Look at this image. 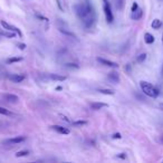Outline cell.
<instances>
[{"label":"cell","mask_w":163,"mask_h":163,"mask_svg":"<svg viewBox=\"0 0 163 163\" xmlns=\"http://www.w3.org/2000/svg\"><path fill=\"white\" fill-rule=\"evenodd\" d=\"M75 12L78 16V18L82 20L85 28L90 29L93 27V25L96 20L95 11L90 2H78L74 6Z\"/></svg>","instance_id":"cell-1"},{"label":"cell","mask_w":163,"mask_h":163,"mask_svg":"<svg viewBox=\"0 0 163 163\" xmlns=\"http://www.w3.org/2000/svg\"><path fill=\"white\" fill-rule=\"evenodd\" d=\"M140 87L143 92V94H145L146 96L152 97V98H157L160 94V92L157 87L154 85H152L151 83H149V82H144V80L140 82Z\"/></svg>","instance_id":"cell-2"},{"label":"cell","mask_w":163,"mask_h":163,"mask_svg":"<svg viewBox=\"0 0 163 163\" xmlns=\"http://www.w3.org/2000/svg\"><path fill=\"white\" fill-rule=\"evenodd\" d=\"M104 5H103V9H104V14H105V18H106V21L108 23H113L114 20V16H113L112 12V8H111V5L107 2L106 0H103Z\"/></svg>","instance_id":"cell-3"},{"label":"cell","mask_w":163,"mask_h":163,"mask_svg":"<svg viewBox=\"0 0 163 163\" xmlns=\"http://www.w3.org/2000/svg\"><path fill=\"white\" fill-rule=\"evenodd\" d=\"M0 23H1V26L6 29V30L14 31V33H16V34L19 35V37H23V33H21V31H20V29H18L17 27H15V26H12V25H10V23H8L7 21H5V20H1Z\"/></svg>","instance_id":"cell-4"},{"label":"cell","mask_w":163,"mask_h":163,"mask_svg":"<svg viewBox=\"0 0 163 163\" xmlns=\"http://www.w3.org/2000/svg\"><path fill=\"white\" fill-rule=\"evenodd\" d=\"M97 62H100L104 66H108V67L112 68H118L117 63H114L112 61H107V59H104V58H101V57H97Z\"/></svg>","instance_id":"cell-5"},{"label":"cell","mask_w":163,"mask_h":163,"mask_svg":"<svg viewBox=\"0 0 163 163\" xmlns=\"http://www.w3.org/2000/svg\"><path fill=\"white\" fill-rule=\"evenodd\" d=\"M51 130L56 131L57 133H59V134H65V135L69 134V130L67 127H64V126H61V125H51Z\"/></svg>","instance_id":"cell-6"},{"label":"cell","mask_w":163,"mask_h":163,"mask_svg":"<svg viewBox=\"0 0 163 163\" xmlns=\"http://www.w3.org/2000/svg\"><path fill=\"white\" fill-rule=\"evenodd\" d=\"M4 98L5 101L8 102V103H12V104H16L19 102V97L17 95H14V94H5L4 95Z\"/></svg>","instance_id":"cell-7"},{"label":"cell","mask_w":163,"mask_h":163,"mask_svg":"<svg viewBox=\"0 0 163 163\" xmlns=\"http://www.w3.org/2000/svg\"><path fill=\"white\" fill-rule=\"evenodd\" d=\"M25 140H26V136H15L12 139L7 140L5 143H8V144H19V143L23 142Z\"/></svg>","instance_id":"cell-8"},{"label":"cell","mask_w":163,"mask_h":163,"mask_svg":"<svg viewBox=\"0 0 163 163\" xmlns=\"http://www.w3.org/2000/svg\"><path fill=\"white\" fill-rule=\"evenodd\" d=\"M8 78L10 79L14 83H21L23 79H25V76L23 75H19V74H11L8 76Z\"/></svg>","instance_id":"cell-9"},{"label":"cell","mask_w":163,"mask_h":163,"mask_svg":"<svg viewBox=\"0 0 163 163\" xmlns=\"http://www.w3.org/2000/svg\"><path fill=\"white\" fill-rule=\"evenodd\" d=\"M108 79L114 84H117V83H120V75L117 72H111L108 74Z\"/></svg>","instance_id":"cell-10"},{"label":"cell","mask_w":163,"mask_h":163,"mask_svg":"<svg viewBox=\"0 0 163 163\" xmlns=\"http://www.w3.org/2000/svg\"><path fill=\"white\" fill-rule=\"evenodd\" d=\"M49 78L51 80H57V82H64L66 80V76H63V75H59V74H49Z\"/></svg>","instance_id":"cell-11"},{"label":"cell","mask_w":163,"mask_h":163,"mask_svg":"<svg viewBox=\"0 0 163 163\" xmlns=\"http://www.w3.org/2000/svg\"><path fill=\"white\" fill-rule=\"evenodd\" d=\"M142 16H143V11H142V9H140V8H137L135 11L132 12V19L133 20H140L141 18H142Z\"/></svg>","instance_id":"cell-12"},{"label":"cell","mask_w":163,"mask_h":163,"mask_svg":"<svg viewBox=\"0 0 163 163\" xmlns=\"http://www.w3.org/2000/svg\"><path fill=\"white\" fill-rule=\"evenodd\" d=\"M107 106H108V105H107L106 103H101V102H95V103H92V104H90L92 110H95V111L101 110L103 107H107Z\"/></svg>","instance_id":"cell-13"},{"label":"cell","mask_w":163,"mask_h":163,"mask_svg":"<svg viewBox=\"0 0 163 163\" xmlns=\"http://www.w3.org/2000/svg\"><path fill=\"white\" fill-rule=\"evenodd\" d=\"M154 40H155V38H154V36L153 35H151L150 33H146L145 35H144V41H145L146 44H153L154 43Z\"/></svg>","instance_id":"cell-14"},{"label":"cell","mask_w":163,"mask_h":163,"mask_svg":"<svg viewBox=\"0 0 163 163\" xmlns=\"http://www.w3.org/2000/svg\"><path fill=\"white\" fill-rule=\"evenodd\" d=\"M162 27V21L160 19H154L152 21V28L153 29H160Z\"/></svg>","instance_id":"cell-15"},{"label":"cell","mask_w":163,"mask_h":163,"mask_svg":"<svg viewBox=\"0 0 163 163\" xmlns=\"http://www.w3.org/2000/svg\"><path fill=\"white\" fill-rule=\"evenodd\" d=\"M23 61V57H10L9 59H7V64H14V63H18V62H21Z\"/></svg>","instance_id":"cell-16"},{"label":"cell","mask_w":163,"mask_h":163,"mask_svg":"<svg viewBox=\"0 0 163 163\" xmlns=\"http://www.w3.org/2000/svg\"><path fill=\"white\" fill-rule=\"evenodd\" d=\"M98 92L102 94H105V95H114L115 94V92L113 90H107V88H100Z\"/></svg>","instance_id":"cell-17"},{"label":"cell","mask_w":163,"mask_h":163,"mask_svg":"<svg viewBox=\"0 0 163 163\" xmlns=\"http://www.w3.org/2000/svg\"><path fill=\"white\" fill-rule=\"evenodd\" d=\"M86 124H87L86 121H75V122H73L74 126H77V127H79V126H84Z\"/></svg>","instance_id":"cell-18"},{"label":"cell","mask_w":163,"mask_h":163,"mask_svg":"<svg viewBox=\"0 0 163 163\" xmlns=\"http://www.w3.org/2000/svg\"><path fill=\"white\" fill-rule=\"evenodd\" d=\"M29 154V151L27 150H23V151H19L16 153V157H26V155H28Z\"/></svg>","instance_id":"cell-19"},{"label":"cell","mask_w":163,"mask_h":163,"mask_svg":"<svg viewBox=\"0 0 163 163\" xmlns=\"http://www.w3.org/2000/svg\"><path fill=\"white\" fill-rule=\"evenodd\" d=\"M0 114H2V115H11V113H10V111H8L7 108H5V107H1L0 106Z\"/></svg>","instance_id":"cell-20"},{"label":"cell","mask_w":163,"mask_h":163,"mask_svg":"<svg viewBox=\"0 0 163 163\" xmlns=\"http://www.w3.org/2000/svg\"><path fill=\"white\" fill-rule=\"evenodd\" d=\"M59 31H61L62 34H64V35H67V36H70V37H75V35H74L73 33H69V31H67L66 29L59 28Z\"/></svg>","instance_id":"cell-21"},{"label":"cell","mask_w":163,"mask_h":163,"mask_svg":"<svg viewBox=\"0 0 163 163\" xmlns=\"http://www.w3.org/2000/svg\"><path fill=\"white\" fill-rule=\"evenodd\" d=\"M146 59V54H141L140 56L137 57V62L139 63H143Z\"/></svg>","instance_id":"cell-22"},{"label":"cell","mask_w":163,"mask_h":163,"mask_svg":"<svg viewBox=\"0 0 163 163\" xmlns=\"http://www.w3.org/2000/svg\"><path fill=\"white\" fill-rule=\"evenodd\" d=\"M18 48L20 49V51H25V48H26V45L25 44H23V43H19V44H17Z\"/></svg>","instance_id":"cell-23"},{"label":"cell","mask_w":163,"mask_h":163,"mask_svg":"<svg viewBox=\"0 0 163 163\" xmlns=\"http://www.w3.org/2000/svg\"><path fill=\"white\" fill-rule=\"evenodd\" d=\"M137 8H139V5H137L136 2H133V5H132V9H131V10H132V12H133V11H135Z\"/></svg>","instance_id":"cell-24"},{"label":"cell","mask_w":163,"mask_h":163,"mask_svg":"<svg viewBox=\"0 0 163 163\" xmlns=\"http://www.w3.org/2000/svg\"><path fill=\"white\" fill-rule=\"evenodd\" d=\"M66 66H67V67H75V68H78V65H76V64H66Z\"/></svg>","instance_id":"cell-25"},{"label":"cell","mask_w":163,"mask_h":163,"mask_svg":"<svg viewBox=\"0 0 163 163\" xmlns=\"http://www.w3.org/2000/svg\"><path fill=\"white\" fill-rule=\"evenodd\" d=\"M122 136H121V134L120 133H115V134L113 135V139H121Z\"/></svg>","instance_id":"cell-26"},{"label":"cell","mask_w":163,"mask_h":163,"mask_svg":"<svg viewBox=\"0 0 163 163\" xmlns=\"http://www.w3.org/2000/svg\"><path fill=\"white\" fill-rule=\"evenodd\" d=\"M117 157H121V159H125V157H126V155H125L124 153H121V154H118Z\"/></svg>","instance_id":"cell-27"},{"label":"cell","mask_w":163,"mask_h":163,"mask_svg":"<svg viewBox=\"0 0 163 163\" xmlns=\"http://www.w3.org/2000/svg\"><path fill=\"white\" fill-rule=\"evenodd\" d=\"M160 107H161V110L163 111V103H161V104H160Z\"/></svg>","instance_id":"cell-28"},{"label":"cell","mask_w":163,"mask_h":163,"mask_svg":"<svg viewBox=\"0 0 163 163\" xmlns=\"http://www.w3.org/2000/svg\"><path fill=\"white\" fill-rule=\"evenodd\" d=\"M162 44H163V34H162Z\"/></svg>","instance_id":"cell-29"},{"label":"cell","mask_w":163,"mask_h":163,"mask_svg":"<svg viewBox=\"0 0 163 163\" xmlns=\"http://www.w3.org/2000/svg\"><path fill=\"white\" fill-rule=\"evenodd\" d=\"M162 76H163V66H162Z\"/></svg>","instance_id":"cell-30"},{"label":"cell","mask_w":163,"mask_h":163,"mask_svg":"<svg viewBox=\"0 0 163 163\" xmlns=\"http://www.w3.org/2000/svg\"><path fill=\"white\" fill-rule=\"evenodd\" d=\"M162 141H163V136H162Z\"/></svg>","instance_id":"cell-31"}]
</instances>
